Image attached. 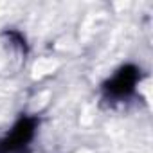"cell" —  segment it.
I'll use <instances>...</instances> for the list:
<instances>
[{"label": "cell", "instance_id": "2", "mask_svg": "<svg viewBox=\"0 0 153 153\" xmlns=\"http://www.w3.org/2000/svg\"><path fill=\"white\" fill-rule=\"evenodd\" d=\"M36 128V119L34 117H22L15 128L11 130L9 135H6L0 140V153H18L22 151L33 139Z\"/></svg>", "mask_w": 153, "mask_h": 153}, {"label": "cell", "instance_id": "1", "mask_svg": "<svg viewBox=\"0 0 153 153\" xmlns=\"http://www.w3.org/2000/svg\"><path fill=\"white\" fill-rule=\"evenodd\" d=\"M140 70L135 67V65H124L123 68H119L114 78L108 79L105 83V92L108 97L112 99H123V97H128L135 87H137V81H139V74Z\"/></svg>", "mask_w": 153, "mask_h": 153}]
</instances>
